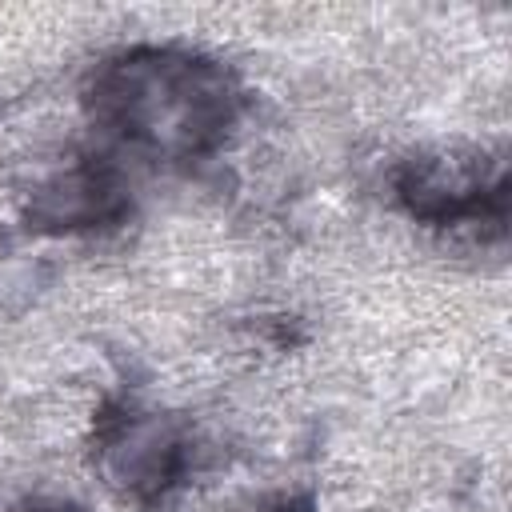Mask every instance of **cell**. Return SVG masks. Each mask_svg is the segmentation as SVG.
I'll list each match as a JSON object with an SVG mask.
<instances>
[{"label":"cell","mask_w":512,"mask_h":512,"mask_svg":"<svg viewBox=\"0 0 512 512\" xmlns=\"http://www.w3.org/2000/svg\"><path fill=\"white\" fill-rule=\"evenodd\" d=\"M88 112L144 156L200 160L228 140L240 84L220 60L188 48H128L92 72Z\"/></svg>","instance_id":"obj_1"},{"label":"cell","mask_w":512,"mask_h":512,"mask_svg":"<svg viewBox=\"0 0 512 512\" xmlns=\"http://www.w3.org/2000/svg\"><path fill=\"white\" fill-rule=\"evenodd\" d=\"M16 512H80V508L68 500H56V496H36V500H24Z\"/></svg>","instance_id":"obj_6"},{"label":"cell","mask_w":512,"mask_h":512,"mask_svg":"<svg viewBox=\"0 0 512 512\" xmlns=\"http://www.w3.org/2000/svg\"><path fill=\"white\" fill-rule=\"evenodd\" d=\"M124 212H128V188L116 176V168L80 160L36 192L28 220L44 232H76V228H112L116 220H124Z\"/></svg>","instance_id":"obj_4"},{"label":"cell","mask_w":512,"mask_h":512,"mask_svg":"<svg viewBox=\"0 0 512 512\" xmlns=\"http://www.w3.org/2000/svg\"><path fill=\"white\" fill-rule=\"evenodd\" d=\"M260 512H316V500H312L308 492H300V496H280V500H272V504L260 508Z\"/></svg>","instance_id":"obj_5"},{"label":"cell","mask_w":512,"mask_h":512,"mask_svg":"<svg viewBox=\"0 0 512 512\" xmlns=\"http://www.w3.org/2000/svg\"><path fill=\"white\" fill-rule=\"evenodd\" d=\"M396 196L432 228L504 232L508 168L484 148H428L396 168Z\"/></svg>","instance_id":"obj_2"},{"label":"cell","mask_w":512,"mask_h":512,"mask_svg":"<svg viewBox=\"0 0 512 512\" xmlns=\"http://www.w3.org/2000/svg\"><path fill=\"white\" fill-rule=\"evenodd\" d=\"M96 460L112 488L152 504L184 480L192 464V436L172 416L116 408L96 424Z\"/></svg>","instance_id":"obj_3"}]
</instances>
